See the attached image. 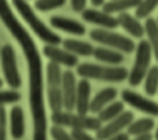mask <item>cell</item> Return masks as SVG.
Here are the masks:
<instances>
[{
	"instance_id": "d6986e66",
	"label": "cell",
	"mask_w": 158,
	"mask_h": 140,
	"mask_svg": "<svg viewBox=\"0 0 158 140\" xmlns=\"http://www.w3.org/2000/svg\"><path fill=\"white\" fill-rule=\"evenodd\" d=\"M63 46L65 50H68L69 53L75 56H82V57H89L93 56L94 49L90 43L87 42H82V40H77V39H64L63 40Z\"/></svg>"
},
{
	"instance_id": "3957f363",
	"label": "cell",
	"mask_w": 158,
	"mask_h": 140,
	"mask_svg": "<svg viewBox=\"0 0 158 140\" xmlns=\"http://www.w3.org/2000/svg\"><path fill=\"white\" fill-rule=\"evenodd\" d=\"M77 72L85 79H96L103 82H122L129 76V72L123 67H104L90 63L79 64Z\"/></svg>"
},
{
	"instance_id": "f546056e",
	"label": "cell",
	"mask_w": 158,
	"mask_h": 140,
	"mask_svg": "<svg viewBox=\"0 0 158 140\" xmlns=\"http://www.w3.org/2000/svg\"><path fill=\"white\" fill-rule=\"evenodd\" d=\"M7 139V115L3 105H0V140Z\"/></svg>"
},
{
	"instance_id": "44dd1931",
	"label": "cell",
	"mask_w": 158,
	"mask_h": 140,
	"mask_svg": "<svg viewBox=\"0 0 158 140\" xmlns=\"http://www.w3.org/2000/svg\"><path fill=\"white\" fill-rule=\"evenodd\" d=\"M140 3H142V0H110L103 4V11L108 14H121L125 13L126 10H131V8H137Z\"/></svg>"
},
{
	"instance_id": "7c38bea8",
	"label": "cell",
	"mask_w": 158,
	"mask_h": 140,
	"mask_svg": "<svg viewBox=\"0 0 158 140\" xmlns=\"http://www.w3.org/2000/svg\"><path fill=\"white\" fill-rule=\"evenodd\" d=\"M77 78L69 69L63 72V103L65 111H72L77 105Z\"/></svg>"
},
{
	"instance_id": "52a82bcc",
	"label": "cell",
	"mask_w": 158,
	"mask_h": 140,
	"mask_svg": "<svg viewBox=\"0 0 158 140\" xmlns=\"http://www.w3.org/2000/svg\"><path fill=\"white\" fill-rule=\"evenodd\" d=\"M151 57H153V50H151L148 40H140L136 46V57H135L133 67L128 76L131 86H139L142 80L146 78L148 69H150Z\"/></svg>"
},
{
	"instance_id": "9c48e42d",
	"label": "cell",
	"mask_w": 158,
	"mask_h": 140,
	"mask_svg": "<svg viewBox=\"0 0 158 140\" xmlns=\"http://www.w3.org/2000/svg\"><path fill=\"white\" fill-rule=\"evenodd\" d=\"M121 96H122L123 103H126L131 107L139 110L140 113L148 114L151 117H158V104L156 101H153V100L147 99V97L132 90H123Z\"/></svg>"
},
{
	"instance_id": "277c9868",
	"label": "cell",
	"mask_w": 158,
	"mask_h": 140,
	"mask_svg": "<svg viewBox=\"0 0 158 140\" xmlns=\"http://www.w3.org/2000/svg\"><path fill=\"white\" fill-rule=\"evenodd\" d=\"M52 122L54 125L60 126H68L72 129H81V130H93L97 132L103 122L97 117H89L87 114H72L71 111H56L50 117Z\"/></svg>"
},
{
	"instance_id": "7a4b0ae2",
	"label": "cell",
	"mask_w": 158,
	"mask_h": 140,
	"mask_svg": "<svg viewBox=\"0 0 158 140\" xmlns=\"http://www.w3.org/2000/svg\"><path fill=\"white\" fill-rule=\"evenodd\" d=\"M13 4L15 7V10L19 13V15L24 18V21L27 22L28 25L31 27V29L36 33L40 40H43L46 44H57L63 43V39L54 33L33 11V8L29 6L28 0H13Z\"/></svg>"
},
{
	"instance_id": "603a6c76",
	"label": "cell",
	"mask_w": 158,
	"mask_h": 140,
	"mask_svg": "<svg viewBox=\"0 0 158 140\" xmlns=\"http://www.w3.org/2000/svg\"><path fill=\"white\" fill-rule=\"evenodd\" d=\"M123 111H125L123 101H112L97 114V118L101 122H110L112 119H115L117 117H119Z\"/></svg>"
},
{
	"instance_id": "83f0119b",
	"label": "cell",
	"mask_w": 158,
	"mask_h": 140,
	"mask_svg": "<svg viewBox=\"0 0 158 140\" xmlns=\"http://www.w3.org/2000/svg\"><path fill=\"white\" fill-rule=\"evenodd\" d=\"M21 99V94L15 90H0V105L14 104Z\"/></svg>"
},
{
	"instance_id": "2e32d148",
	"label": "cell",
	"mask_w": 158,
	"mask_h": 140,
	"mask_svg": "<svg viewBox=\"0 0 158 140\" xmlns=\"http://www.w3.org/2000/svg\"><path fill=\"white\" fill-rule=\"evenodd\" d=\"M90 93H92V86H90L89 80L82 79L78 82V89H77V105L75 110L79 114H87L90 113Z\"/></svg>"
},
{
	"instance_id": "30bf717a",
	"label": "cell",
	"mask_w": 158,
	"mask_h": 140,
	"mask_svg": "<svg viewBox=\"0 0 158 140\" xmlns=\"http://www.w3.org/2000/svg\"><path fill=\"white\" fill-rule=\"evenodd\" d=\"M133 121V113L131 111H123L119 117H117L115 119L107 122L104 126H101L96 133V138L98 140H108L114 135L122 132L125 128H128L131 125V122Z\"/></svg>"
},
{
	"instance_id": "d6a6232c",
	"label": "cell",
	"mask_w": 158,
	"mask_h": 140,
	"mask_svg": "<svg viewBox=\"0 0 158 140\" xmlns=\"http://www.w3.org/2000/svg\"><path fill=\"white\" fill-rule=\"evenodd\" d=\"M129 133H122V132H119V133H117V135H114L112 138H110L108 140H129Z\"/></svg>"
},
{
	"instance_id": "9a60e30c",
	"label": "cell",
	"mask_w": 158,
	"mask_h": 140,
	"mask_svg": "<svg viewBox=\"0 0 158 140\" xmlns=\"http://www.w3.org/2000/svg\"><path fill=\"white\" fill-rule=\"evenodd\" d=\"M117 18H118V22H119V27H122L133 38L142 39L143 35L146 33L144 25H142V22L139 21L137 17H133L128 13H121Z\"/></svg>"
},
{
	"instance_id": "484cf974",
	"label": "cell",
	"mask_w": 158,
	"mask_h": 140,
	"mask_svg": "<svg viewBox=\"0 0 158 140\" xmlns=\"http://www.w3.org/2000/svg\"><path fill=\"white\" fill-rule=\"evenodd\" d=\"M158 0H142L139 7L136 8V17L137 18H148L151 13L157 8Z\"/></svg>"
},
{
	"instance_id": "e575fe53",
	"label": "cell",
	"mask_w": 158,
	"mask_h": 140,
	"mask_svg": "<svg viewBox=\"0 0 158 140\" xmlns=\"http://www.w3.org/2000/svg\"><path fill=\"white\" fill-rule=\"evenodd\" d=\"M90 2H92V4L94 6V7H98V6L104 4V0H90Z\"/></svg>"
},
{
	"instance_id": "7402d4cb",
	"label": "cell",
	"mask_w": 158,
	"mask_h": 140,
	"mask_svg": "<svg viewBox=\"0 0 158 140\" xmlns=\"http://www.w3.org/2000/svg\"><path fill=\"white\" fill-rule=\"evenodd\" d=\"M156 126V122L153 118H140L137 121H132L126 129L128 133L132 136H139L144 135V133H150Z\"/></svg>"
},
{
	"instance_id": "4dcf8cb0",
	"label": "cell",
	"mask_w": 158,
	"mask_h": 140,
	"mask_svg": "<svg viewBox=\"0 0 158 140\" xmlns=\"http://www.w3.org/2000/svg\"><path fill=\"white\" fill-rule=\"evenodd\" d=\"M72 136L77 140H98L97 138H92L86 130H81V129H72Z\"/></svg>"
},
{
	"instance_id": "8992f818",
	"label": "cell",
	"mask_w": 158,
	"mask_h": 140,
	"mask_svg": "<svg viewBox=\"0 0 158 140\" xmlns=\"http://www.w3.org/2000/svg\"><path fill=\"white\" fill-rule=\"evenodd\" d=\"M90 39L100 44L108 46L110 49L118 50L121 53H133L136 50V44L131 38H126L123 35H119L117 32H112L111 29H104V28H97V29L90 31Z\"/></svg>"
},
{
	"instance_id": "d590c367",
	"label": "cell",
	"mask_w": 158,
	"mask_h": 140,
	"mask_svg": "<svg viewBox=\"0 0 158 140\" xmlns=\"http://www.w3.org/2000/svg\"><path fill=\"white\" fill-rule=\"evenodd\" d=\"M156 139L158 140V128H157V132H156Z\"/></svg>"
},
{
	"instance_id": "836d02e7",
	"label": "cell",
	"mask_w": 158,
	"mask_h": 140,
	"mask_svg": "<svg viewBox=\"0 0 158 140\" xmlns=\"http://www.w3.org/2000/svg\"><path fill=\"white\" fill-rule=\"evenodd\" d=\"M133 140H153V136L150 135V133H144V135H139L136 136Z\"/></svg>"
},
{
	"instance_id": "d4e9b609",
	"label": "cell",
	"mask_w": 158,
	"mask_h": 140,
	"mask_svg": "<svg viewBox=\"0 0 158 140\" xmlns=\"http://www.w3.org/2000/svg\"><path fill=\"white\" fill-rule=\"evenodd\" d=\"M144 92L147 96H156L158 92V67H150L144 78Z\"/></svg>"
},
{
	"instance_id": "74e56055",
	"label": "cell",
	"mask_w": 158,
	"mask_h": 140,
	"mask_svg": "<svg viewBox=\"0 0 158 140\" xmlns=\"http://www.w3.org/2000/svg\"><path fill=\"white\" fill-rule=\"evenodd\" d=\"M0 49H2V47H0Z\"/></svg>"
},
{
	"instance_id": "6da1fadb",
	"label": "cell",
	"mask_w": 158,
	"mask_h": 140,
	"mask_svg": "<svg viewBox=\"0 0 158 140\" xmlns=\"http://www.w3.org/2000/svg\"><path fill=\"white\" fill-rule=\"evenodd\" d=\"M0 19L19 43L29 75V108L33 121L32 140H47V117L43 97V64L35 40L15 18L7 0H0Z\"/></svg>"
},
{
	"instance_id": "ffe728a7",
	"label": "cell",
	"mask_w": 158,
	"mask_h": 140,
	"mask_svg": "<svg viewBox=\"0 0 158 140\" xmlns=\"http://www.w3.org/2000/svg\"><path fill=\"white\" fill-rule=\"evenodd\" d=\"M93 57L97 61L106 64H111V65H119L123 61V54L118 50L114 49H107V47H96Z\"/></svg>"
},
{
	"instance_id": "ba28073f",
	"label": "cell",
	"mask_w": 158,
	"mask_h": 140,
	"mask_svg": "<svg viewBox=\"0 0 158 140\" xmlns=\"http://www.w3.org/2000/svg\"><path fill=\"white\" fill-rule=\"evenodd\" d=\"M0 65H2V72L4 75L7 85L11 89H18L21 86L22 80L19 76L18 68H17L15 51H14L11 44L7 43L0 49Z\"/></svg>"
},
{
	"instance_id": "5bb4252c",
	"label": "cell",
	"mask_w": 158,
	"mask_h": 140,
	"mask_svg": "<svg viewBox=\"0 0 158 140\" xmlns=\"http://www.w3.org/2000/svg\"><path fill=\"white\" fill-rule=\"evenodd\" d=\"M50 25H52L53 28H56V29L68 32V33H71V35L82 36L86 32V28H85L83 24L78 22L77 19L67 18V17H61V15L50 17Z\"/></svg>"
},
{
	"instance_id": "1f68e13d",
	"label": "cell",
	"mask_w": 158,
	"mask_h": 140,
	"mask_svg": "<svg viewBox=\"0 0 158 140\" xmlns=\"http://www.w3.org/2000/svg\"><path fill=\"white\" fill-rule=\"evenodd\" d=\"M86 2L87 0H71V7L77 13H82L86 8Z\"/></svg>"
},
{
	"instance_id": "f1b7e54d",
	"label": "cell",
	"mask_w": 158,
	"mask_h": 140,
	"mask_svg": "<svg viewBox=\"0 0 158 140\" xmlns=\"http://www.w3.org/2000/svg\"><path fill=\"white\" fill-rule=\"evenodd\" d=\"M50 135H52V138L54 140H77L72 136V133L69 135V133L64 129V126H60V125H53V126L50 128Z\"/></svg>"
},
{
	"instance_id": "4fadbf2b",
	"label": "cell",
	"mask_w": 158,
	"mask_h": 140,
	"mask_svg": "<svg viewBox=\"0 0 158 140\" xmlns=\"http://www.w3.org/2000/svg\"><path fill=\"white\" fill-rule=\"evenodd\" d=\"M43 54L53 63L65 67H77L78 65V56L69 53L65 49H60L54 44H46L43 47Z\"/></svg>"
},
{
	"instance_id": "8d00e7d4",
	"label": "cell",
	"mask_w": 158,
	"mask_h": 140,
	"mask_svg": "<svg viewBox=\"0 0 158 140\" xmlns=\"http://www.w3.org/2000/svg\"><path fill=\"white\" fill-rule=\"evenodd\" d=\"M2 86H3V80L0 79V88H2Z\"/></svg>"
},
{
	"instance_id": "ac0fdd59",
	"label": "cell",
	"mask_w": 158,
	"mask_h": 140,
	"mask_svg": "<svg viewBox=\"0 0 158 140\" xmlns=\"http://www.w3.org/2000/svg\"><path fill=\"white\" fill-rule=\"evenodd\" d=\"M10 130H11L13 139L18 140L24 138V133H25L24 111L18 105H14L10 110Z\"/></svg>"
},
{
	"instance_id": "5b68a950",
	"label": "cell",
	"mask_w": 158,
	"mask_h": 140,
	"mask_svg": "<svg viewBox=\"0 0 158 140\" xmlns=\"http://www.w3.org/2000/svg\"><path fill=\"white\" fill-rule=\"evenodd\" d=\"M47 97L53 113L63 111V72L60 64L53 61L47 64Z\"/></svg>"
},
{
	"instance_id": "4316f807",
	"label": "cell",
	"mask_w": 158,
	"mask_h": 140,
	"mask_svg": "<svg viewBox=\"0 0 158 140\" xmlns=\"http://www.w3.org/2000/svg\"><path fill=\"white\" fill-rule=\"evenodd\" d=\"M65 2L67 0H35V8L38 11L46 13V11H52L63 7Z\"/></svg>"
},
{
	"instance_id": "cb8c5ba5",
	"label": "cell",
	"mask_w": 158,
	"mask_h": 140,
	"mask_svg": "<svg viewBox=\"0 0 158 140\" xmlns=\"http://www.w3.org/2000/svg\"><path fill=\"white\" fill-rule=\"evenodd\" d=\"M144 28H146V35L148 38V43H150L151 50H153V56L158 61V21L148 17L146 19Z\"/></svg>"
},
{
	"instance_id": "f35d334b",
	"label": "cell",
	"mask_w": 158,
	"mask_h": 140,
	"mask_svg": "<svg viewBox=\"0 0 158 140\" xmlns=\"http://www.w3.org/2000/svg\"><path fill=\"white\" fill-rule=\"evenodd\" d=\"M157 21H158V19H157Z\"/></svg>"
},
{
	"instance_id": "8fae6325",
	"label": "cell",
	"mask_w": 158,
	"mask_h": 140,
	"mask_svg": "<svg viewBox=\"0 0 158 140\" xmlns=\"http://www.w3.org/2000/svg\"><path fill=\"white\" fill-rule=\"evenodd\" d=\"M82 18L86 22L94 24L100 28H104V29H114V28L119 27L117 17L106 13V11L96 10V8H85L82 11Z\"/></svg>"
},
{
	"instance_id": "e0dca14e",
	"label": "cell",
	"mask_w": 158,
	"mask_h": 140,
	"mask_svg": "<svg viewBox=\"0 0 158 140\" xmlns=\"http://www.w3.org/2000/svg\"><path fill=\"white\" fill-rule=\"evenodd\" d=\"M117 89L114 88H106L103 90H100L90 101V113L93 114H98L104 107L112 103L117 97Z\"/></svg>"
}]
</instances>
